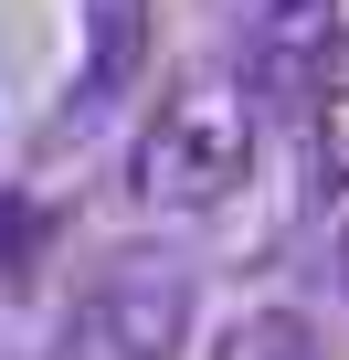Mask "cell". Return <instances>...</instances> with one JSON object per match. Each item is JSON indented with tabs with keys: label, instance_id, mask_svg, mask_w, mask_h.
I'll use <instances>...</instances> for the list:
<instances>
[{
	"label": "cell",
	"instance_id": "cell-4",
	"mask_svg": "<svg viewBox=\"0 0 349 360\" xmlns=\"http://www.w3.org/2000/svg\"><path fill=\"white\" fill-rule=\"evenodd\" d=\"M307 191L349 202V32L328 43V64L307 85Z\"/></svg>",
	"mask_w": 349,
	"mask_h": 360
},
{
	"label": "cell",
	"instance_id": "cell-1",
	"mask_svg": "<svg viewBox=\"0 0 349 360\" xmlns=\"http://www.w3.org/2000/svg\"><path fill=\"white\" fill-rule=\"evenodd\" d=\"M254 75H180L127 138V202L138 212H212L254 169Z\"/></svg>",
	"mask_w": 349,
	"mask_h": 360
},
{
	"label": "cell",
	"instance_id": "cell-3",
	"mask_svg": "<svg viewBox=\"0 0 349 360\" xmlns=\"http://www.w3.org/2000/svg\"><path fill=\"white\" fill-rule=\"evenodd\" d=\"M328 0H265V22H254V96H307L317 64H328Z\"/></svg>",
	"mask_w": 349,
	"mask_h": 360
},
{
	"label": "cell",
	"instance_id": "cell-7",
	"mask_svg": "<svg viewBox=\"0 0 349 360\" xmlns=\"http://www.w3.org/2000/svg\"><path fill=\"white\" fill-rule=\"evenodd\" d=\"M328 265H338V286H349V223H338V244H328Z\"/></svg>",
	"mask_w": 349,
	"mask_h": 360
},
{
	"label": "cell",
	"instance_id": "cell-2",
	"mask_svg": "<svg viewBox=\"0 0 349 360\" xmlns=\"http://www.w3.org/2000/svg\"><path fill=\"white\" fill-rule=\"evenodd\" d=\"M180 339H191V276L180 265H106L53 360H180Z\"/></svg>",
	"mask_w": 349,
	"mask_h": 360
},
{
	"label": "cell",
	"instance_id": "cell-5",
	"mask_svg": "<svg viewBox=\"0 0 349 360\" xmlns=\"http://www.w3.org/2000/svg\"><path fill=\"white\" fill-rule=\"evenodd\" d=\"M127 64H138V0H96V64H85V85H74V117H96V106L127 85Z\"/></svg>",
	"mask_w": 349,
	"mask_h": 360
},
{
	"label": "cell",
	"instance_id": "cell-6",
	"mask_svg": "<svg viewBox=\"0 0 349 360\" xmlns=\"http://www.w3.org/2000/svg\"><path fill=\"white\" fill-rule=\"evenodd\" d=\"M212 360H317V328L286 318V307H244V318L212 339Z\"/></svg>",
	"mask_w": 349,
	"mask_h": 360
}]
</instances>
